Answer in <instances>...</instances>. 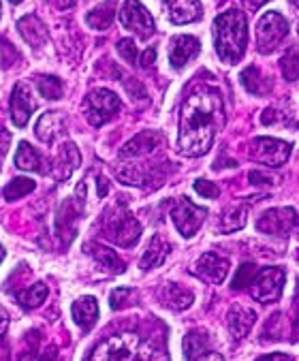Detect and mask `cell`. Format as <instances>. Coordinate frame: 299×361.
<instances>
[{
  "label": "cell",
  "instance_id": "obj_26",
  "mask_svg": "<svg viewBox=\"0 0 299 361\" xmlns=\"http://www.w3.org/2000/svg\"><path fill=\"white\" fill-rule=\"evenodd\" d=\"M16 165L24 171H39V173H45V163L41 159V154L30 146L28 141H22L20 148H18V154H16Z\"/></svg>",
  "mask_w": 299,
  "mask_h": 361
},
{
  "label": "cell",
  "instance_id": "obj_23",
  "mask_svg": "<svg viewBox=\"0 0 299 361\" xmlns=\"http://www.w3.org/2000/svg\"><path fill=\"white\" fill-rule=\"evenodd\" d=\"M171 255V244L163 238V235H154L150 240L141 261H139V267L141 269H154V267H161L167 257Z\"/></svg>",
  "mask_w": 299,
  "mask_h": 361
},
{
  "label": "cell",
  "instance_id": "obj_9",
  "mask_svg": "<svg viewBox=\"0 0 299 361\" xmlns=\"http://www.w3.org/2000/svg\"><path fill=\"white\" fill-rule=\"evenodd\" d=\"M205 216H207V209L195 205L188 197H180L171 209L173 225L182 238H193L205 223Z\"/></svg>",
  "mask_w": 299,
  "mask_h": 361
},
{
  "label": "cell",
  "instance_id": "obj_43",
  "mask_svg": "<svg viewBox=\"0 0 299 361\" xmlns=\"http://www.w3.org/2000/svg\"><path fill=\"white\" fill-rule=\"evenodd\" d=\"M197 361H224V359H222V355H218V353H214V350H207V353H203Z\"/></svg>",
  "mask_w": 299,
  "mask_h": 361
},
{
  "label": "cell",
  "instance_id": "obj_7",
  "mask_svg": "<svg viewBox=\"0 0 299 361\" xmlns=\"http://www.w3.org/2000/svg\"><path fill=\"white\" fill-rule=\"evenodd\" d=\"M288 22L278 11H267L257 24V45L261 54H271L286 39Z\"/></svg>",
  "mask_w": 299,
  "mask_h": 361
},
{
  "label": "cell",
  "instance_id": "obj_32",
  "mask_svg": "<svg viewBox=\"0 0 299 361\" xmlns=\"http://www.w3.org/2000/svg\"><path fill=\"white\" fill-rule=\"evenodd\" d=\"M37 90L41 97L49 99V101H58L62 99V92H64V86L58 78L54 75H41L37 78Z\"/></svg>",
  "mask_w": 299,
  "mask_h": 361
},
{
  "label": "cell",
  "instance_id": "obj_13",
  "mask_svg": "<svg viewBox=\"0 0 299 361\" xmlns=\"http://www.w3.org/2000/svg\"><path fill=\"white\" fill-rule=\"evenodd\" d=\"M35 109H37V101L32 97L30 86L26 82H20L11 94V120H13V124L18 128H24Z\"/></svg>",
  "mask_w": 299,
  "mask_h": 361
},
{
  "label": "cell",
  "instance_id": "obj_37",
  "mask_svg": "<svg viewBox=\"0 0 299 361\" xmlns=\"http://www.w3.org/2000/svg\"><path fill=\"white\" fill-rule=\"evenodd\" d=\"M118 54H120L128 64H137V60H139L137 45H135L130 39H122V41H118Z\"/></svg>",
  "mask_w": 299,
  "mask_h": 361
},
{
  "label": "cell",
  "instance_id": "obj_41",
  "mask_svg": "<svg viewBox=\"0 0 299 361\" xmlns=\"http://www.w3.org/2000/svg\"><path fill=\"white\" fill-rule=\"evenodd\" d=\"M257 361H295L291 355H286V353H271V355H263V357H259Z\"/></svg>",
  "mask_w": 299,
  "mask_h": 361
},
{
  "label": "cell",
  "instance_id": "obj_45",
  "mask_svg": "<svg viewBox=\"0 0 299 361\" xmlns=\"http://www.w3.org/2000/svg\"><path fill=\"white\" fill-rule=\"evenodd\" d=\"M0 361H9V346L3 336H0Z\"/></svg>",
  "mask_w": 299,
  "mask_h": 361
},
{
  "label": "cell",
  "instance_id": "obj_36",
  "mask_svg": "<svg viewBox=\"0 0 299 361\" xmlns=\"http://www.w3.org/2000/svg\"><path fill=\"white\" fill-rule=\"evenodd\" d=\"M135 295V288H128V286H120V288H114L111 291V298H109V306L114 310H120L128 304V300Z\"/></svg>",
  "mask_w": 299,
  "mask_h": 361
},
{
  "label": "cell",
  "instance_id": "obj_16",
  "mask_svg": "<svg viewBox=\"0 0 299 361\" xmlns=\"http://www.w3.org/2000/svg\"><path fill=\"white\" fill-rule=\"evenodd\" d=\"M80 150L78 146H75L73 141H64L62 146H60V152L56 157V161L51 163L49 167V176H54L56 180H66L73 176V171L80 167Z\"/></svg>",
  "mask_w": 299,
  "mask_h": 361
},
{
  "label": "cell",
  "instance_id": "obj_30",
  "mask_svg": "<svg viewBox=\"0 0 299 361\" xmlns=\"http://www.w3.org/2000/svg\"><path fill=\"white\" fill-rule=\"evenodd\" d=\"M207 334L205 331H188L184 338V357L186 361H197L203 353H207Z\"/></svg>",
  "mask_w": 299,
  "mask_h": 361
},
{
  "label": "cell",
  "instance_id": "obj_2",
  "mask_svg": "<svg viewBox=\"0 0 299 361\" xmlns=\"http://www.w3.org/2000/svg\"><path fill=\"white\" fill-rule=\"evenodd\" d=\"M88 361H169V355L161 340L124 331L99 342Z\"/></svg>",
  "mask_w": 299,
  "mask_h": 361
},
{
  "label": "cell",
  "instance_id": "obj_49",
  "mask_svg": "<svg viewBox=\"0 0 299 361\" xmlns=\"http://www.w3.org/2000/svg\"><path fill=\"white\" fill-rule=\"evenodd\" d=\"M295 340H299V300L295 302Z\"/></svg>",
  "mask_w": 299,
  "mask_h": 361
},
{
  "label": "cell",
  "instance_id": "obj_11",
  "mask_svg": "<svg viewBox=\"0 0 299 361\" xmlns=\"http://www.w3.org/2000/svg\"><path fill=\"white\" fill-rule=\"evenodd\" d=\"M120 22L126 30L135 32L141 39H150L154 35V18L139 3V0H126L120 9Z\"/></svg>",
  "mask_w": 299,
  "mask_h": 361
},
{
  "label": "cell",
  "instance_id": "obj_6",
  "mask_svg": "<svg viewBox=\"0 0 299 361\" xmlns=\"http://www.w3.org/2000/svg\"><path fill=\"white\" fill-rule=\"evenodd\" d=\"M122 103H120V97L111 90H105V88H97L92 90L88 97H86V103H84V109H86V120L92 124V126H103L107 124L118 111H120Z\"/></svg>",
  "mask_w": 299,
  "mask_h": 361
},
{
  "label": "cell",
  "instance_id": "obj_22",
  "mask_svg": "<svg viewBox=\"0 0 299 361\" xmlns=\"http://www.w3.org/2000/svg\"><path fill=\"white\" fill-rule=\"evenodd\" d=\"M71 314H73V321L78 323L84 331H90L97 325V321H99V304L90 295L80 298L78 302H73Z\"/></svg>",
  "mask_w": 299,
  "mask_h": 361
},
{
  "label": "cell",
  "instance_id": "obj_52",
  "mask_svg": "<svg viewBox=\"0 0 299 361\" xmlns=\"http://www.w3.org/2000/svg\"><path fill=\"white\" fill-rule=\"evenodd\" d=\"M244 3H248L250 7H261L263 3H267V0H244Z\"/></svg>",
  "mask_w": 299,
  "mask_h": 361
},
{
  "label": "cell",
  "instance_id": "obj_46",
  "mask_svg": "<svg viewBox=\"0 0 299 361\" xmlns=\"http://www.w3.org/2000/svg\"><path fill=\"white\" fill-rule=\"evenodd\" d=\"M7 325H9V317H7V312H5L3 308H0V336L5 334Z\"/></svg>",
  "mask_w": 299,
  "mask_h": 361
},
{
  "label": "cell",
  "instance_id": "obj_38",
  "mask_svg": "<svg viewBox=\"0 0 299 361\" xmlns=\"http://www.w3.org/2000/svg\"><path fill=\"white\" fill-rule=\"evenodd\" d=\"M195 192L205 197V199H216L220 195V188L214 184V182H207V180H197L195 182Z\"/></svg>",
  "mask_w": 299,
  "mask_h": 361
},
{
  "label": "cell",
  "instance_id": "obj_54",
  "mask_svg": "<svg viewBox=\"0 0 299 361\" xmlns=\"http://www.w3.org/2000/svg\"><path fill=\"white\" fill-rule=\"evenodd\" d=\"M9 3H11V5H20V3H22V0H9Z\"/></svg>",
  "mask_w": 299,
  "mask_h": 361
},
{
  "label": "cell",
  "instance_id": "obj_39",
  "mask_svg": "<svg viewBox=\"0 0 299 361\" xmlns=\"http://www.w3.org/2000/svg\"><path fill=\"white\" fill-rule=\"evenodd\" d=\"M154 62H157V49H154V47L145 49V51L139 56V64H141V66H145V68H147V66H152Z\"/></svg>",
  "mask_w": 299,
  "mask_h": 361
},
{
  "label": "cell",
  "instance_id": "obj_51",
  "mask_svg": "<svg viewBox=\"0 0 299 361\" xmlns=\"http://www.w3.org/2000/svg\"><path fill=\"white\" fill-rule=\"evenodd\" d=\"M107 190H109L107 180H105V178H99V197H105V195H107Z\"/></svg>",
  "mask_w": 299,
  "mask_h": 361
},
{
  "label": "cell",
  "instance_id": "obj_10",
  "mask_svg": "<svg viewBox=\"0 0 299 361\" xmlns=\"http://www.w3.org/2000/svg\"><path fill=\"white\" fill-rule=\"evenodd\" d=\"M250 157L267 167H282L291 157V143L274 137H257L252 141Z\"/></svg>",
  "mask_w": 299,
  "mask_h": 361
},
{
  "label": "cell",
  "instance_id": "obj_15",
  "mask_svg": "<svg viewBox=\"0 0 299 361\" xmlns=\"http://www.w3.org/2000/svg\"><path fill=\"white\" fill-rule=\"evenodd\" d=\"M193 271L205 282L220 284V282H224V278H227V274H229V261L222 259L216 252H205V255L199 257Z\"/></svg>",
  "mask_w": 299,
  "mask_h": 361
},
{
  "label": "cell",
  "instance_id": "obj_18",
  "mask_svg": "<svg viewBox=\"0 0 299 361\" xmlns=\"http://www.w3.org/2000/svg\"><path fill=\"white\" fill-rule=\"evenodd\" d=\"M255 323H257V314L250 308H246L242 304L231 306V310L227 314V325H229V331L236 342L244 340L250 334V329L255 327Z\"/></svg>",
  "mask_w": 299,
  "mask_h": 361
},
{
  "label": "cell",
  "instance_id": "obj_3",
  "mask_svg": "<svg viewBox=\"0 0 299 361\" xmlns=\"http://www.w3.org/2000/svg\"><path fill=\"white\" fill-rule=\"evenodd\" d=\"M248 43L246 16L238 9L224 11L214 20V45L222 62L236 64L242 60Z\"/></svg>",
  "mask_w": 299,
  "mask_h": 361
},
{
  "label": "cell",
  "instance_id": "obj_24",
  "mask_svg": "<svg viewBox=\"0 0 299 361\" xmlns=\"http://www.w3.org/2000/svg\"><path fill=\"white\" fill-rule=\"evenodd\" d=\"M18 30L20 35L24 37V41L30 45V47H41L47 43L49 39V32H47V26L37 18V16H26L18 22Z\"/></svg>",
  "mask_w": 299,
  "mask_h": 361
},
{
  "label": "cell",
  "instance_id": "obj_42",
  "mask_svg": "<svg viewBox=\"0 0 299 361\" xmlns=\"http://www.w3.org/2000/svg\"><path fill=\"white\" fill-rule=\"evenodd\" d=\"M9 133L5 128H0V161H3V157L7 154V148H9Z\"/></svg>",
  "mask_w": 299,
  "mask_h": 361
},
{
  "label": "cell",
  "instance_id": "obj_20",
  "mask_svg": "<svg viewBox=\"0 0 299 361\" xmlns=\"http://www.w3.org/2000/svg\"><path fill=\"white\" fill-rule=\"evenodd\" d=\"M64 128H66V120H64L62 111H45L37 120L35 133L43 143H54L58 137L64 135Z\"/></svg>",
  "mask_w": 299,
  "mask_h": 361
},
{
  "label": "cell",
  "instance_id": "obj_5",
  "mask_svg": "<svg viewBox=\"0 0 299 361\" xmlns=\"http://www.w3.org/2000/svg\"><path fill=\"white\" fill-rule=\"evenodd\" d=\"M86 209V182H82L71 199H66L58 214H56V235L62 240L64 246H68L78 233V223Z\"/></svg>",
  "mask_w": 299,
  "mask_h": 361
},
{
  "label": "cell",
  "instance_id": "obj_47",
  "mask_svg": "<svg viewBox=\"0 0 299 361\" xmlns=\"http://www.w3.org/2000/svg\"><path fill=\"white\" fill-rule=\"evenodd\" d=\"M78 3H80V0H56L58 9H71V7L78 5Z\"/></svg>",
  "mask_w": 299,
  "mask_h": 361
},
{
  "label": "cell",
  "instance_id": "obj_34",
  "mask_svg": "<svg viewBox=\"0 0 299 361\" xmlns=\"http://www.w3.org/2000/svg\"><path fill=\"white\" fill-rule=\"evenodd\" d=\"M280 68H282V75H284L286 82L299 80V47H291V49L282 56Z\"/></svg>",
  "mask_w": 299,
  "mask_h": 361
},
{
  "label": "cell",
  "instance_id": "obj_21",
  "mask_svg": "<svg viewBox=\"0 0 299 361\" xmlns=\"http://www.w3.org/2000/svg\"><path fill=\"white\" fill-rule=\"evenodd\" d=\"M159 300L163 302V306H167V308H171L176 312H182V310L193 306L195 295L188 291V288H184V286H180L176 282H169L159 291Z\"/></svg>",
  "mask_w": 299,
  "mask_h": 361
},
{
  "label": "cell",
  "instance_id": "obj_27",
  "mask_svg": "<svg viewBox=\"0 0 299 361\" xmlns=\"http://www.w3.org/2000/svg\"><path fill=\"white\" fill-rule=\"evenodd\" d=\"M114 18H116V0H105L103 5H99L97 9H92L86 16V22L94 30H107L111 26Z\"/></svg>",
  "mask_w": 299,
  "mask_h": 361
},
{
  "label": "cell",
  "instance_id": "obj_50",
  "mask_svg": "<svg viewBox=\"0 0 299 361\" xmlns=\"http://www.w3.org/2000/svg\"><path fill=\"white\" fill-rule=\"evenodd\" d=\"M39 361H58V353L49 348L47 353H43V357H39Z\"/></svg>",
  "mask_w": 299,
  "mask_h": 361
},
{
  "label": "cell",
  "instance_id": "obj_48",
  "mask_svg": "<svg viewBox=\"0 0 299 361\" xmlns=\"http://www.w3.org/2000/svg\"><path fill=\"white\" fill-rule=\"evenodd\" d=\"M288 5H291V9H293L295 22H297V30H299V0H288Z\"/></svg>",
  "mask_w": 299,
  "mask_h": 361
},
{
  "label": "cell",
  "instance_id": "obj_19",
  "mask_svg": "<svg viewBox=\"0 0 299 361\" xmlns=\"http://www.w3.org/2000/svg\"><path fill=\"white\" fill-rule=\"evenodd\" d=\"M163 3L173 24H190V22L201 20L203 16L199 0H163Z\"/></svg>",
  "mask_w": 299,
  "mask_h": 361
},
{
  "label": "cell",
  "instance_id": "obj_55",
  "mask_svg": "<svg viewBox=\"0 0 299 361\" xmlns=\"http://www.w3.org/2000/svg\"><path fill=\"white\" fill-rule=\"evenodd\" d=\"M0 16H3V7H0Z\"/></svg>",
  "mask_w": 299,
  "mask_h": 361
},
{
  "label": "cell",
  "instance_id": "obj_53",
  "mask_svg": "<svg viewBox=\"0 0 299 361\" xmlns=\"http://www.w3.org/2000/svg\"><path fill=\"white\" fill-rule=\"evenodd\" d=\"M3 259H5V248L0 246V263H3Z\"/></svg>",
  "mask_w": 299,
  "mask_h": 361
},
{
  "label": "cell",
  "instance_id": "obj_28",
  "mask_svg": "<svg viewBox=\"0 0 299 361\" xmlns=\"http://www.w3.org/2000/svg\"><path fill=\"white\" fill-rule=\"evenodd\" d=\"M248 221V207L246 205H236L229 212L222 214L220 219V231L222 233H231V231H240L246 227Z\"/></svg>",
  "mask_w": 299,
  "mask_h": 361
},
{
  "label": "cell",
  "instance_id": "obj_33",
  "mask_svg": "<svg viewBox=\"0 0 299 361\" xmlns=\"http://www.w3.org/2000/svg\"><path fill=\"white\" fill-rule=\"evenodd\" d=\"M32 190H35V182H32L30 178H16V180H11V182L5 186L3 197H5L7 201H16V199H22V197L30 195Z\"/></svg>",
  "mask_w": 299,
  "mask_h": 361
},
{
  "label": "cell",
  "instance_id": "obj_14",
  "mask_svg": "<svg viewBox=\"0 0 299 361\" xmlns=\"http://www.w3.org/2000/svg\"><path fill=\"white\" fill-rule=\"evenodd\" d=\"M163 143V135L159 130H141L139 135H135L130 141H126L122 150H120V159H141L152 154L159 146Z\"/></svg>",
  "mask_w": 299,
  "mask_h": 361
},
{
  "label": "cell",
  "instance_id": "obj_4",
  "mask_svg": "<svg viewBox=\"0 0 299 361\" xmlns=\"http://www.w3.org/2000/svg\"><path fill=\"white\" fill-rule=\"evenodd\" d=\"M103 235L122 248H133L141 238V225L124 203H116L103 216Z\"/></svg>",
  "mask_w": 299,
  "mask_h": 361
},
{
  "label": "cell",
  "instance_id": "obj_44",
  "mask_svg": "<svg viewBox=\"0 0 299 361\" xmlns=\"http://www.w3.org/2000/svg\"><path fill=\"white\" fill-rule=\"evenodd\" d=\"M276 118H278V114H276L274 109H265V114L261 116V122H263V124H274Z\"/></svg>",
  "mask_w": 299,
  "mask_h": 361
},
{
  "label": "cell",
  "instance_id": "obj_25",
  "mask_svg": "<svg viewBox=\"0 0 299 361\" xmlns=\"http://www.w3.org/2000/svg\"><path fill=\"white\" fill-rule=\"evenodd\" d=\"M88 252H90V255L94 257V261H97L103 269H107L109 274H122V271L126 269V265H124V261L118 257V252L111 250V248H107V246H103V244H97V242L88 244Z\"/></svg>",
  "mask_w": 299,
  "mask_h": 361
},
{
  "label": "cell",
  "instance_id": "obj_12",
  "mask_svg": "<svg viewBox=\"0 0 299 361\" xmlns=\"http://www.w3.org/2000/svg\"><path fill=\"white\" fill-rule=\"evenodd\" d=\"M297 225V212L293 207H274L261 214L257 229L265 235H286Z\"/></svg>",
  "mask_w": 299,
  "mask_h": 361
},
{
  "label": "cell",
  "instance_id": "obj_8",
  "mask_svg": "<svg viewBox=\"0 0 299 361\" xmlns=\"http://www.w3.org/2000/svg\"><path fill=\"white\" fill-rule=\"evenodd\" d=\"M284 280L286 274L280 267H265L263 271H259L250 284V295L261 302V304H274L280 300L282 288H284Z\"/></svg>",
  "mask_w": 299,
  "mask_h": 361
},
{
  "label": "cell",
  "instance_id": "obj_17",
  "mask_svg": "<svg viewBox=\"0 0 299 361\" xmlns=\"http://www.w3.org/2000/svg\"><path fill=\"white\" fill-rule=\"evenodd\" d=\"M199 51H201V43H199L197 37H190V35L173 37V39H171V45H169V62H171L173 68H182V66H186Z\"/></svg>",
  "mask_w": 299,
  "mask_h": 361
},
{
  "label": "cell",
  "instance_id": "obj_31",
  "mask_svg": "<svg viewBox=\"0 0 299 361\" xmlns=\"http://www.w3.org/2000/svg\"><path fill=\"white\" fill-rule=\"evenodd\" d=\"M240 80H242V86H244L250 94H265V92H269V88H271V84H265V82H263V75L259 73V68H257V66H246V68L242 71Z\"/></svg>",
  "mask_w": 299,
  "mask_h": 361
},
{
  "label": "cell",
  "instance_id": "obj_29",
  "mask_svg": "<svg viewBox=\"0 0 299 361\" xmlns=\"http://www.w3.org/2000/svg\"><path fill=\"white\" fill-rule=\"evenodd\" d=\"M47 293H49V291H47V284L37 282V284H32L30 288H26V291L16 293V300L20 302L22 308L32 310V308H39V306L47 300Z\"/></svg>",
  "mask_w": 299,
  "mask_h": 361
},
{
  "label": "cell",
  "instance_id": "obj_40",
  "mask_svg": "<svg viewBox=\"0 0 299 361\" xmlns=\"http://www.w3.org/2000/svg\"><path fill=\"white\" fill-rule=\"evenodd\" d=\"M250 182L255 186H269V184H274V180L269 176H263L261 171H250Z\"/></svg>",
  "mask_w": 299,
  "mask_h": 361
},
{
  "label": "cell",
  "instance_id": "obj_1",
  "mask_svg": "<svg viewBox=\"0 0 299 361\" xmlns=\"http://www.w3.org/2000/svg\"><path fill=\"white\" fill-rule=\"evenodd\" d=\"M222 126L224 103L220 92L207 86L197 88L186 97L180 109L178 150L188 159L207 154Z\"/></svg>",
  "mask_w": 299,
  "mask_h": 361
},
{
  "label": "cell",
  "instance_id": "obj_35",
  "mask_svg": "<svg viewBox=\"0 0 299 361\" xmlns=\"http://www.w3.org/2000/svg\"><path fill=\"white\" fill-rule=\"evenodd\" d=\"M257 274L259 271H257V265L255 263H242L240 269H238V274H236V278H233V282H231V288H233V291H242V288H246V286L252 284V280H255Z\"/></svg>",
  "mask_w": 299,
  "mask_h": 361
}]
</instances>
